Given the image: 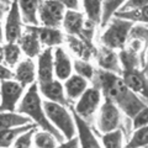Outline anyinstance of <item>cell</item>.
Listing matches in <instances>:
<instances>
[{"label": "cell", "instance_id": "obj_1", "mask_svg": "<svg viewBox=\"0 0 148 148\" xmlns=\"http://www.w3.org/2000/svg\"><path fill=\"white\" fill-rule=\"evenodd\" d=\"M96 86L105 99L111 100L127 117H133L140 110L147 106V100L132 91L125 84L120 74L108 71H95Z\"/></svg>", "mask_w": 148, "mask_h": 148}, {"label": "cell", "instance_id": "obj_2", "mask_svg": "<svg viewBox=\"0 0 148 148\" xmlns=\"http://www.w3.org/2000/svg\"><path fill=\"white\" fill-rule=\"evenodd\" d=\"M16 111L32 120L34 123H36V126L40 127L41 130L51 132L58 140L59 143L64 141L61 132L49 122V120L46 116L37 83H32L31 85H29V89L22 95L20 103L16 108Z\"/></svg>", "mask_w": 148, "mask_h": 148}, {"label": "cell", "instance_id": "obj_3", "mask_svg": "<svg viewBox=\"0 0 148 148\" xmlns=\"http://www.w3.org/2000/svg\"><path fill=\"white\" fill-rule=\"evenodd\" d=\"M43 110L49 122L61 132L64 140H68L73 136H75V125H74L73 115L71 110L68 111L67 106L62 104L53 103V101L46 100L42 101Z\"/></svg>", "mask_w": 148, "mask_h": 148}, {"label": "cell", "instance_id": "obj_4", "mask_svg": "<svg viewBox=\"0 0 148 148\" xmlns=\"http://www.w3.org/2000/svg\"><path fill=\"white\" fill-rule=\"evenodd\" d=\"M132 26V22L112 16L106 24V29L100 37L101 45L115 51L122 49L127 43L128 34Z\"/></svg>", "mask_w": 148, "mask_h": 148}, {"label": "cell", "instance_id": "obj_5", "mask_svg": "<svg viewBox=\"0 0 148 148\" xmlns=\"http://www.w3.org/2000/svg\"><path fill=\"white\" fill-rule=\"evenodd\" d=\"M101 98H103V94L98 86H88L84 92L75 100L77 103L72 108L79 116L86 121H90L101 104Z\"/></svg>", "mask_w": 148, "mask_h": 148}, {"label": "cell", "instance_id": "obj_6", "mask_svg": "<svg viewBox=\"0 0 148 148\" xmlns=\"http://www.w3.org/2000/svg\"><path fill=\"white\" fill-rule=\"evenodd\" d=\"M64 12L66 6L57 0H41L37 10L38 25L59 27V25H62Z\"/></svg>", "mask_w": 148, "mask_h": 148}, {"label": "cell", "instance_id": "obj_7", "mask_svg": "<svg viewBox=\"0 0 148 148\" xmlns=\"http://www.w3.org/2000/svg\"><path fill=\"white\" fill-rule=\"evenodd\" d=\"M0 82V111H16L25 88L12 78Z\"/></svg>", "mask_w": 148, "mask_h": 148}, {"label": "cell", "instance_id": "obj_8", "mask_svg": "<svg viewBox=\"0 0 148 148\" xmlns=\"http://www.w3.org/2000/svg\"><path fill=\"white\" fill-rule=\"evenodd\" d=\"M99 114L96 119V127L101 133L119 128L121 125V110L112 101L105 99L99 106Z\"/></svg>", "mask_w": 148, "mask_h": 148}, {"label": "cell", "instance_id": "obj_9", "mask_svg": "<svg viewBox=\"0 0 148 148\" xmlns=\"http://www.w3.org/2000/svg\"><path fill=\"white\" fill-rule=\"evenodd\" d=\"M9 9L6 12V20L4 25V40L6 42H17L21 34L24 32V21H22L20 9L16 0H11L9 4Z\"/></svg>", "mask_w": 148, "mask_h": 148}, {"label": "cell", "instance_id": "obj_10", "mask_svg": "<svg viewBox=\"0 0 148 148\" xmlns=\"http://www.w3.org/2000/svg\"><path fill=\"white\" fill-rule=\"evenodd\" d=\"M69 110L73 115L74 125H75V132H78V140H79V145L84 148H99L101 145L99 143V140L96 138L94 131L91 130L89 121L84 120L82 116H79L73 108L69 105Z\"/></svg>", "mask_w": 148, "mask_h": 148}, {"label": "cell", "instance_id": "obj_11", "mask_svg": "<svg viewBox=\"0 0 148 148\" xmlns=\"http://www.w3.org/2000/svg\"><path fill=\"white\" fill-rule=\"evenodd\" d=\"M37 57H38V59H37V64H36V78H37V85H40L56 78L53 71L52 47H46L43 51H41Z\"/></svg>", "mask_w": 148, "mask_h": 148}, {"label": "cell", "instance_id": "obj_12", "mask_svg": "<svg viewBox=\"0 0 148 148\" xmlns=\"http://www.w3.org/2000/svg\"><path fill=\"white\" fill-rule=\"evenodd\" d=\"M121 78L132 91L147 100V75L146 68L121 71Z\"/></svg>", "mask_w": 148, "mask_h": 148}, {"label": "cell", "instance_id": "obj_13", "mask_svg": "<svg viewBox=\"0 0 148 148\" xmlns=\"http://www.w3.org/2000/svg\"><path fill=\"white\" fill-rule=\"evenodd\" d=\"M53 71L58 80H66L73 73V62L63 47L57 46L53 49Z\"/></svg>", "mask_w": 148, "mask_h": 148}, {"label": "cell", "instance_id": "obj_14", "mask_svg": "<svg viewBox=\"0 0 148 148\" xmlns=\"http://www.w3.org/2000/svg\"><path fill=\"white\" fill-rule=\"evenodd\" d=\"M34 30L40 38L41 45L46 47H57L64 43L66 37L63 32L58 27H51V26H43V25H29Z\"/></svg>", "mask_w": 148, "mask_h": 148}, {"label": "cell", "instance_id": "obj_15", "mask_svg": "<svg viewBox=\"0 0 148 148\" xmlns=\"http://www.w3.org/2000/svg\"><path fill=\"white\" fill-rule=\"evenodd\" d=\"M17 45L20 46L21 52L29 58L37 57L42 51V45L38 36L29 25L25 26V32H22L20 38L17 40Z\"/></svg>", "mask_w": 148, "mask_h": 148}, {"label": "cell", "instance_id": "obj_16", "mask_svg": "<svg viewBox=\"0 0 148 148\" xmlns=\"http://www.w3.org/2000/svg\"><path fill=\"white\" fill-rule=\"evenodd\" d=\"M95 61L98 63V66L103 71L112 72L116 74H121V67H120L119 62V54L115 49H111L106 46H103L96 49L95 54Z\"/></svg>", "mask_w": 148, "mask_h": 148}, {"label": "cell", "instance_id": "obj_17", "mask_svg": "<svg viewBox=\"0 0 148 148\" xmlns=\"http://www.w3.org/2000/svg\"><path fill=\"white\" fill-rule=\"evenodd\" d=\"M38 90L47 100L53 101V103L62 104L64 106H69V100L67 99L66 92H64V88L61 80H58L57 78H53L52 80H49L45 84L38 85Z\"/></svg>", "mask_w": 148, "mask_h": 148}, {"label": "cell", "instance_id": "obj_18", "mask_svg": "<svg viewBox=\"0 0 148 148\" xmlns=\"http://www.w3.org/2000/svg\"><path fill=\"white\" fill-rule=\"evenodd\" d=\"M12 78L17 83L26 88L31 85L36 80V64L32 58L27 57L24 61H18L15 66V71L12 72Z\"/></svg>", "mask_w": 148, "mask_h": 148}, {"label": "cell", "instance_id": "obj_19", "mask_svg": "<svg viewBox=\"0 0 148 148\" xmlns=\"http://www.w3.org/2000/svg\"><path fill=\"white\" fill-rule=\"evenodd\" d=\"M66 41L69 46L71 51L77 56L79 59H85V61H90L91 58L95 57L96 54V48L95 45L89 41L82 40L77 36L73 35H67Z\"/></svg>", "mask_w": 148, "mask_h": 148}, {"label": "cell", "instance_id": "obj_20", "mask_svg": "<svg viewBox=\"0 0 148 148\" xmlns=\"http://www.w3.org/2000/svg\"><path fill=\"white\" fill-rule=\"evenodd\" d=\"M85 15L79 10H71L67 9L64 12L62 25L64 27V31L68 35H73L79 37L82 36L84 31V24H85Z\"/></svg>", "mask_w": 148, "mask_h": 148}, {"label": "cell", "instance_id": "obj_21", "mask_svg": "<svg viewBox=\"0 0 148 148\" xmlns=\"http://www.w3.org/2000/svg\"><path fill=\"white\" fill-rule=\"evenodd\" d=\"M63 88H64V92L66 96L69 101H75L79 96L84 92V90L88 88V82L85 78L80 77L79 74H71L66 80H63Z\"/></svg>", "mask_w": 148, "mask_h": 148}, {"label": "cell", "instance_id": "obj_22", "mask_svg": "<svg viewBox=\"0 0 148 148\" xmlns=\"http://www.w3.org/2000/svg\"><path fill=\"white\" fill-rule=\"evenodd\" d=\"M22 21L26 25H38L37 10L41 0H16Z\"/></svg>", "mask_w": 148, "mask_h": 148}, {"label": "cell", "instance_id": "obj_23", "mask_svg": "<svg viewBox=\"0 0 148 148\" xmlns=\"http://www.w3.org/2000/svg\"><path fill=\"white\" fill-rule=\"evenodd\" d=\"M119 62L121 71H128V69H136L142 68L141 63V54L132 51L131 48L125 47L119 51Z\"/></svg>", "mask_w": 148, "mask_h": 148}, {"label": "cell", "instance_id": "obj_24", "mask_svg": "<svg viewBox=\"0 0 148 148\" xmlns=\"http://www.w3.org/2000/svg\"><path fill=\"white\" fill-rule=\"evenodd\" d=\"M0 53H1V62L6 64V67L12 68L20 61L22 52L17 42H6L1 46Z\"/></svg>", "mask_w": 148, "mask_h": 148}, {"label": "cell", "instance_id": "obj_25", "mask_svg": "<svg viewBox=\"0 0 148 148\" xmlns=\"http://www.w3.org/2000/svg\"><path fill=\"white\" fill-rule=\"evenodd\" d=\"M115 17L123 18L132 24H147L148 21V5L138 9H130V10H117L114 14Z\"/></svg>", "mask_w": 148, "mask_h": 148}, {"label": "cell", "instance_id": "obj_26", "mask_svg": "<svg viewBox=\"0 0 148 148\" xmlns=\"http://www.w3.org/2000/svg\"><path fill=\"white\" fill-rule=\"evenodd\" d=\"M36 123H25L21 126H16V127H10V128H4L0 130V148H6V147H11L14 141L16 140V137L22 133L26 130H30L32 127H35Z\"/></svg>", "mask_w": 148, "mask_h": 148}, {"label": "cell", "instance_id": "obj_27", "mask_svg": "<svg viewBox=\"0 0 148 148\" xmlns=\"http://www.w3.org/2000/svg\"><path fill=\"white\" fill-rule=\"evenodd\" d=\"M30 121L29 117L17 111H0V130L21 126Z\"/></svg>", "mask_w": 148, "mask_h": 148}, {"label": "cell", "instance_id": "obj_28", "mask_svg": "<svg viewBox=\"0 0 148 148\" xmlns=\"http://www.w3.org/2000/svg\"><path fill=\"white\" fill-rule=\"evenodd\" d=\"M84 8V15L86 18L95 25H100L101 21V9H103V0H82Z\"/></svg>", "mask_w": 148, "mask_h": 148}, {"label": "cell", "instance_id": "obj_29", "mask_svg": "<svg viewBox=\"0 0 148 148\" xmlns=\"http://www.w3.org/2000/svg\"><path fill=\"white\" fill-rule=\"evenodd\" d=\"M101 146L105 148H121L123 146V132L115 128L101 133Z\"/></svg>", "mask_w": 148, "mask_h": 148}, {"label": "cell", "instance_id": "obj_30", "mask_svg": "<svg viewBox=\"0 0 148 148\" xmlns=\"http://www.w3.org/2000/svg\"><path fill=\"white\" fill-rule=\"evenodd\" d=\"M126 0H103V9H101V21L100 26L105 27L109 20L114 16V14L121 9Z\"/></svg>", "mask_w": 148, "mask_h": 148}, {"label": "cell", "instance_id": "obj_31", "mask_svg": "<svg viewBox=\"0 0 148 148\" xmlns=\"http://www.w3.org/2000/svg\"><path fill=\"white\" fill-rule=\"evenodd\" d=\"M58 140L56 138L52 133L45 130L35 132L34 135V146L37 148H54L58 147Z\"/></svg>", "mask_w": 148, "mask_h": 148}, {"label": "cell", "instance_id": "obj_32", "mask_svg": "<svg viewBox=\"0 0 148 148\" xmlns=\"http://www.w3.org/2000/svg\"><path fill=\"white\" fill-rule=\"evenodd\" d=\"M147 146H148V127L147 126L136 128L126 145L127 148H143Z\"/></svg>", "mask_w": 148, "mask_h": 148}, {"label": "cell", "instance_id": "obj_33", "mask_svg": "<svg viewBox=\"0 0 148 148\" xmlns=\"http://www.w3.org/2000/svg\"><path fill=\"white\" fill-rule=\"evenodd\" d=\"M73 69H74V72H75L77 74H79L80 77L85 78L88 82L94 80V78H95V68L91 66L89 61L77 58L75 61L73 62Z\"/></svg>", "mask_w": 148, "mask_h": 148}, {"label": "cell", "instance_id": "obj_34", "mask_svg": "<svg viewBox=\"0 0 148 148\" xmlns=\"http://www.w3.org/2000/svg\"><path fill=\"white\" fill-rule=\"evenodd\" d=\"M37 130V126L32 127L30 130H26L22 133H20L16 140L14 141L12 143V147L15 148H30L34 146V135Z\"/></svg>", "mask_w": 148, "mask_h": 148}, {"label": "cell", "instance_id": "obj_35", "mask_svg": "<svg viewBox=\"0 0 148 148\" xmlns=\"http://www.w3.org/2000/svg\"><path fill=\"white\" fill-rule=\"evenodd\" d=\"M128 38H137L141 40L143 42H147L148 41V30L146 24H141V25H135L131 27L128 34Z\"/></svg>", "mask_w": 148, "mask_h": 148}, {"label": "cell", "instance_id": "obj_36", "mask_svg": "<svg viewBox=\"0 0 148 148\" xmlns=\"http://www.w3.org/2000/svg\"><path fill=\"white\" fill-rule=\"evenodd\" d=\"M131 120H132V128L133 130L140 128L142 126H147V123H148V106L140 110L135 116L131 117Z\"/></svg>", "mask_w": 148, "mask_h": 148}, {"label": "cell", "instance_id": "obj_37", "mask_svg": "<svg viewBox=\"0 0 148 148\" xmlns=\"http://www.w3.org/2000/svg\"><path fill=\"white\" fill-rule=\"evenodd\" d=\"M148 5V0H126L120 10H130V9H138Z\"/></svg>", "mask_w": 148, "mask_h": 148}, {"label": "cell", "instance_id": "obj_38", "mask_svg": "<svg viewBox=\"0 0 148 148\" xmlns=\"http://www.w3.org/2000/svg\"><path fill=\"white\" fill-rule=\"evenodd\" d=\"M79 146H80L79 140H78V137H75V136L68 138L66 141H62L58 145V147H61V148H78Z\"/></svg>", "mask_w": 148, "mask_h": 148}, {"label": "cell", "instance_id": "obj_39", "mask_svg": "<svg viewBox=\"0 0 148 148\" xmlns=\"http://www.w3.org/2000/svg\"><path fill=\"white\" fill-rule=\"evenodd\" d=\"M11 78H12V71H11V68L4 66V64L0 62V80L11 79Z\"/></svg>", "mask_w": 148, "mask_h": 148}, {"label": "cell", "instance_id": "obj_40", "mask_svg": "<svg viewBox=\"0 0 148 148\" xmlns=\"http://www.w3.org/2000/svg\"><path fill=\"white\" fill-rule=\"evenodd\" d=\"M61 4H63L66 9H71V10H78L79 9V0H57Z\"/></svg>", "mask_w": 148, "mask_h": 148}, {"label": "cell", "instance_id": "obj_41", "mask_svg": "<svg viewBox=\"0 0 148 148\" xmlns=\"http://www.w3.org/2000/svg\"><path fill=\"white\" fill-rule=\"evenodd\" d=\"M8 9H9L8 0H0V20L4 17V15H6Z\"/></svg>", "mask_w": 148, "mask_h": 148}, {"label": "cell", "instance_id": "obj_42", "mask_svg": "<svg viewBox=\"0 0 148 148\" xmlns=\"http://www.w3.org/2000/svg\"><path fill=\"white\" fill-rule=\"evenodd\" d=\"M3 40H4V30H3L1 20H0V42H3Z\"/></svg>", "mask_w": 148, "mask_h": 148}, {"label": "cell", "instance_id": "obj_43", "mask_svg": "<svg viewBox=\"0 0 148 148\" xmlns=\"http://www.w3.org/2000/svg\"><path fill=\"white\" fill-rule=\"evenodd\" d=\"M0 49H1V46H0ZM0 62H1V53H0Z\"/></svg>", "mask_w": 148, "mask_h": 148}, {"label": "cell", "instance_id": "obj_44", "mask_svg": "<svg viewBox=\"0 0 148 148\" xmlns=\"http://www.w3.org/2000/svg\"><path fill=\"white\" fill-rule=\"evenodd\" d=\"M8 1H9V0H8Z\"/></svg>", "mask_w": 148, "mask_h": 148}]
</instances>
